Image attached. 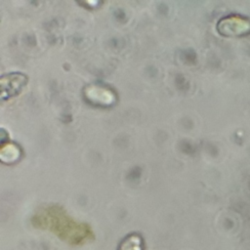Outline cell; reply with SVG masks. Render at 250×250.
<instances>
[{"instance_id":"obj_1","label":"cell","mask_w":250,"mask_h":250,"mask_svg":"<svg viewBox=\"0 0 250 250\" xmlns=\"http://www.w3.org/2000/svg\"><path fill=\"white\" fill-rule=\"evenodd\" d=\"M118 250H143V242L140 236L130 235L120 244Z\"/></svg>"}]
</instances>
